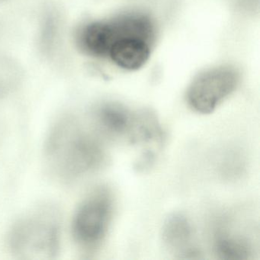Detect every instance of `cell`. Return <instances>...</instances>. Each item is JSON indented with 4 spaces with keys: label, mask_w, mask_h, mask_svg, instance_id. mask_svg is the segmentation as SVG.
<instances>
[{
    "label": "cell",
    "mask_w": 260,
    "mask_h": 260,
    "mask_svg": "<svg viewBox=\"0 0 260 260\" xmlns=\"http://www.w3.org/2000/svg\"><path fill=\"white\" fill-rule=\"evenodd\" d=\"M238 82V74L229 67L205 71L188 87L187 103L199 113H211L235 90Z\"/></svg>",
    "instance_id": "5"
},
{
    "label": "cell",
    "mask_w": 260,
    "mask_h": 260,
    "mask_svg": "<svg viewBox=\"0 0 260 260\" xmlns=\"http://www.w3.org/2000/svg\"><path fill=\"white\" fill-rule=\"evenodd\" d=\"M150 54V42L138 38H124L113 44L108 57L120 68L135 71L145 64Z\"/></svg>",
    "instance_id": "8"
},
{
    "label": "cell",
    "mask_w": 260,
    "mask_h": 260,
    "mask_svg": "<svg viewBox=\"0 0 260 260\" xmlns=\"http://www.w3.org/2000/svg\"><path fill=\"white\" fill-rule=\"evenodd\" d=\"M7 0H0V3L5 2Z\"/></svg>",
    "instance_id": "10"
},
{
    "label": "cell",
    "mask_w": 260,
    "mask_h": 260,
    "mask_svg": "<svg viewBox=\"0 0 260 260\" xmlns=\"http://www.w3.org/2000/svg\"><path fill=\"white\" fill-rule=\"evenodd\" d=\"M61 218L58 208L43 204L21 216L7 236L11 253L22 260H52L60 249Z\"/></svg>",
    "instance_id": "2"
},
{
    "label": "cell",
    "mask_w": 260,
    "mask_h": 260,
    "mask_svg": "<svg viewBox=\"0 0 260 260\" xmlns=\"http://www.w3.org/2000/svg\"><path fill=\"white\" fill-rule=\"evenodd\" d=\"M94 120L108 136L126 140L132 144L151 143L159 132V121L153 112H134L117 103L99 106L94 112Z\"/></svg>",
    "instance_id": "4"
},
{
    "label": "cell",
    "mask_w": 260,
    "mask_h": 260,
    "mask_svg": "<svg viewBox=\"0 0 260 260\" xmlns=\"http://www.w3.org/2000/svg\"><path fill=\"white\" fill-rule=\"evenodd\" d=\"M162 237L166 247L178 258H199L200 252L194 241L192 226L186 216L177 213L167 217L162 226Z\"/></svg>",
    "instance_id": "6"
},
{
    "label": "cell",
    "mask_w": 260,
    "mask_h": 260,
    "mask_svg": "<svg viewBox=\"0 0 260 260\" xmlns=\"http://www.w3.org/2000/svg\"><path fill=\"white\" fill-rule=\"evenodd\" d=\"M20 67L13 59L0 54V99L19 87L22 81Z\"/></svg>",
    "instance_id": "9"
},
{
    "label": "cell",
    "mask_w": 260,
    "mask_h": 260,
    "mask_svg": "<svg viewBox=\"0 0 260 260\" xmlns=\"http://www.w3.org/2000/svg\"><path fill=\"white\" fill-rule=\"evenodd\" d=\"M213 247L220 259L246 260L254 254L252 242L241 233L231 231L228 225H220L215 230Z\"/></svg>",
    "instance_id": "7"
},
{
    "label": "cell",
    "mask_w": 260,
    "mask_h": 260,
    "mask_svg": "<svg viewBox=\"0 0 260 260\" xmlns=\"http://www.w3.org/2000/svg\"><path fill=\"white\" fill-rule=\"evenodd\" d=\"M44 150L48 168L63 182H74L88 176L100 170L106 161L101 143L71 115L53 124Z\"/></svg>",
    "instance_id": "1"
},
{
    "label": "cell",
    "mask_w": 260,
    "mask_h": 260,
    "mask_svg": "<svg viewBox=\"0 0 260 260\" xmlns=\"http://www.w3.org/2000/svg\"><path fill=\"white\" fill-rule=\"evenodd\" d=\"M114 198L106 186H97L77 206L71 223L76 244L83 252H95L106 238L113 215Z\"/></svg>",
    "instance_id": "3"
}]
</instances>
